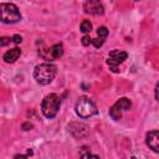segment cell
<instances>
[{"mask_svg": "<svg viewBox=\"0 0 159 159\" xmlns=\"http://www.w3.org/2000/svg\"><path fill=\"white\" fill-rule=\"evenodd\" d=\"M155 98L159 101V83H158L157 87H155Z\"/></svg>", "mask_w": 159, "mask_h": 159, "instance_id": "d6986e66", "label": "cell"}, {"mask_svg": "<svg viewBox=\"0 0 159 159\" xmlns=\"http://www.w3.org/2000/svg\"><path fill=\"white\" fill-rule=\"evenodd\" d=\"M11 40L9 39V37H1V41H0V45L1 46H5V45H7L9 42H10Z\"/></svg>", "mask_w": 159, "mask_h": 159, "instance_id": "ac0fdd59", "label": "cell"}, {"mask_svg": "<svg viewBox=\"0 0 159 159\" xmlns=\"http://www.w3.org/2000/svg\"><path fill=\"white\" fill-rule=\"evenodd\" d=\"M91 30H92V24L88 20H83L81 22V31L84 34H88V32H91Z\"/></svg>", "mask_w": 159, "mask_h": 159, "instance_id": "7c38bea8", "label": "cell"}, {"mask_svg": "<svg viewBox=\"0 0 159 159\" xmlns=\"http://www.w3.org/2000/svg\"><path fill=\"white\" fill-rule=\"evenodd\" d=\"M130 106H132L130 99H128V98L123 97V98L118 99V101H117V102L111 107V109H109V116H111L114 120H118V119H120V118H122L123 112L128 111V109L130 108Z\"/></svg>", "mask_w": 159, "mask_h": 159, "instance_id": "5b68a950", "label": "cell"}, {"mask_svg": "<svg viewBox=\"0 0 159 159\" xmlns=\"http://www.w3.org/2000/svg\"><path fill=\"white\" fill-rule=\"evenodd\" d=\"M21 128H22L24 130H29V129H31V128H32V124H31L30 122H26V123H24V124L21 125Z\"/></svg>", "mask_w": 159, "mask_h": 159, "instance_id": "e0dca14e", "label": "cell"}, {"mask_svg": "<svg viewBox=\"0 0 159 159\" xmlns=\"http://www.w3.org/2000/svg\"><path fill=\"white\" fill-rule=\"evenodd\" d=\"M20 55H21V50L19 47H14V48L6 51L4 53V56H2V58H4V61L6 63H14L20 57Z\"/></svg>", "mask_w": 159, "mask_h": 159, "instance_id": "30bf717a", "label": "cell"}, {"mask_svg": "<svg viewBox=\"0 0 159 159\" xmlns=\"http://www.w3.org/2000/svg\"><path fill=\"white\" fill-rule=\"evenodd\" d=\"M11 40H12V42H15V43H20V42L22 41V39H21V36H19V35H14Z\"/></svg>", "mask_w": 159, "mask_h": 159, "instance_id": "2e32d148", "label": "cell"}, {"mask_svg": "<svg viewBox=\"0 0 159 159\" xmlns=\"http://www.w3.org/2000/svg\"><path fill=\"white\" fill-rule=\"evenodd\" d=\"M92 43L94 45V47L98 48V47H101V46L104 43V37H99V36H98L97 39H93V40H92Z\"/></svg>", "mask_w": 159, "mask_h": 159, "instance_id": "4fadbf2b", "label": "cell"}, {"mask_svg": "<svg viewBox=\"0 0 159 159\" xmlns=\"http://www.w3.org/2000/svg\"><path fill=\"white\" fill-rule=\"evenodd\" d=\"M57 73V67L52 63H41L37 65L34 70V78L40 84H48L53 81Z\"/></svg>", "mask_w": 159, "mask_h": 159, "instance_id": "6da1fadb", "label": "cell"}, {"mask_svg": "<svg viewBox=\"0 0 159 159\" xmlns=\"http://www.w3.org/2000/svg\"><path fill=\"white\" fill-rule=\"evenodd\" d=\"M48 55L51 58H60L63 55V46L62 43H56L48 50Z\"/></svg>", "mask_w": 159, "mask_h": 159, "instance_id": "8fae6325", "label": "cell"}, {"mask_svg": "<svg viewBox=\"0 0 159 159\" xmlns=\"http://www.w3.org/2000/svg\"><path fill=\"white\" fill-rule=\"evenodd\" d=\"M92 40H93V39H91L88 35H84V36L82 37V45H83V46H88L89 43H92Z\"/></svg>", "mask_w": 159, "mask_h": 159, "instance_id": "9a60e30c", "label": "cell"}, {"mask_svg": "<svg viewBox=\"0 0 159 159\" xmlns=\"http://www.w3.org/2000/svg\"><path fill=\"white\" fill-rule=\"evenodd\" d=\"M68 129L70 132L76 137V138H81V137H84L87 133H88V127L83 123H77V122H73L68 125Z\"/></svg>", "mask_w": 159, "mask_h": 159, "instance_id": "9c48e42d", "label": "cell"}, {"mask_svg": "<svg viewBox=\"0 0 159 159\" xmlns=\"http://www.w3.org/2000/svg\"><path fill=\"white\" fill-rule=\"evenodd\" d=\"M135 1H139V0H135Z\"/></svg>", "mask_w": 159, "mask_h": 159, "instance_id": "ffe728a7", "label": "cell"}, {"mask_svg": "<svg viewBox=\"0 0 159 159\" xmlns=\"http://www.w3.org/2000/svg\"><path fill=\"white\" fill-rule=\"evenodd\" d=\"M97 34H98V36H99V37H106V36L108 35V30H107V27L101 26V27H98Z\"/></svg>", "mask_w": 159, "mask_h": 159, "instance_id": "5bb4252c", "label": "cell"}, {"mask_svg": "<svg viewBox=\"0 0 159 159\" xmlns=\"http://www.w3.org/2000/svg\"><path fill=\"white\" fill-rule=\"evenodd\" d=\"M147 145L155 153H159V130H152L147 133L145 137Z\"/></svg>", "mask_w": 159, "mask_h": 159, "instance_id": "ba28073f", "label": "cell"}, {"mask_svg": "<svg viewBox=\"0 0 159 159\" xmlns=\"http://www.w3.org/2000/svg\"><path fill=\"white\" fill-rule=\"evenodd\" d=\"M21 20V14L16 5L11 2L1 4V21L4 24H14Z\"/></svg>", "mask_w": 159, "mask_h": 159, "instance_id": "277c9868", "label": "cell"}, {"mask_svg": "<svg viewBox=\"0 0 159 159\" xmlns=\"http://www.w3.org/2000/svg\"><path fill=\"white\" fill-rule=\"evenodd\" d=\"M60 104H61L60 97L55 93H50L43 98L42 104H41V111L45 117L53 118L60 109Z\"/></svg>", "mask_w": 159, "mask_h": 159, "instance_id": "7a4b0ae2", "label": "cell"}, {"mask_svg": "<svg viewBox=\"0 0 159 159\" xmlns=\"http://www.w3.org/2000/svg\"><path fill=\"white\" fill-rule=\"evenodd\" d=\"M128 57V53L124 51H119V50H113L109 52L108 60H107V65L109 66V68L113 72H118V66L120 63L124 62V60Z\"/></svg>", "mask_w": 159, "mask_h": 159, "instance_id": "8992f818", "label": "cell"}, {"mask_svg": "<svg viewBox=\"0 0 159 159\" xmlns=\"http://www.w3.org/2000/svg\"><path fill=\"white\" fill-rule=\"evenodd\" d=\"M83 9H84V12L92 14V15H102L104 12V7L101 0H86Z\"/></svg>", "mask_w": 159, "mask_h": 159, "instance_id": "52a82bcc", "label": "cell"}, {"mask_svg": "<svg viewBox=\"0 0 159 159\" xmlns=\"http://www.w3.org/2000/svg\"><path fill=\"white\" fill-rule=\"evenodd\" d=\"M75 109H76V113L81 118H89V117L97 114V107H96V104L88 97H86V96L78 98Z\"/></svg>", "mask_w": 159, "mask_h": 159, "instance_id": "3957f363", "label": "cell"}]
</instances>
